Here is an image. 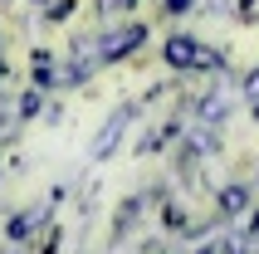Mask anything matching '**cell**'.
I'll list each match as a JSON object with an SVG mask.
<instances>
[{"label": "cell", "mask_w": 259, "mask_h": 254, "mask_svg": "<svg viewBox=\"0 0 259 254\" xmlns=\"http://www.w3.org/2000/svg\"><path fill=\"white\" fill-rule=\"evenodd\" d=\"M166 59L171 64H205V49H196V39H166Z\"/></svg>", "instance_id": "1"}, {"label": "cell", "mask_w": 259, "mask_h": 254, "mask_svg": "<svg viewBox=\"0 0 259 254\" xmlns=\"http://www.w3.org/2000/svg\"><path fill=\"white\" fill-rule=\"evenodd\" d=\"M166 10H171V15H181V10H191V0H166Z\"/></svg>", "instance_id": "2"}]
</instances>
